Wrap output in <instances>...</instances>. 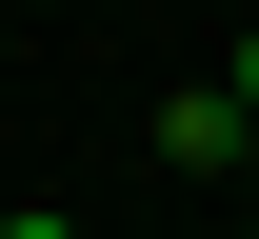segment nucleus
<instances>
[{"mask_svg":"<svg viewBox=\"0 0 259 239\" xmlns=\"http://www.w3.org/2000/svg\"><path fill=\"white\" fill-rule=\"evenodd\" d=\"M160 160H180V179H239L259 139H239V100H220V80H199V100H160Z\"/></svg>","mask_w":259,"mask_h":239,"instance_id":"nucleus-1","label":"nucleus"},{"mask_svg":"<svg viewBox=\"0 0 259 239\" xmlns=\"http://www.w3.org/2000/svg\"><path fill=\"white\" fill-rule=\"evenodd\" d=\"M220 100H239V139H259V40H239V60H220Z\"/></svg>","mask_w":259,"mask_h":239,"instance_id":"nucleus-2","label":"nucleus"},{"mask_svg":"<svg viewBox=\"0 0 259 239\" xmlns=\"http://www.w3.org/2000/svg\"><path fill=\"white\" fill-rule=\"evenodd\" d=\"M0 239H80V219H60V200H40V219H0Z\"/></svg>","mask_w":259,"mask_h":239,"instance_id":"nucleus-3","label":"nucleus"}]
</instances>
